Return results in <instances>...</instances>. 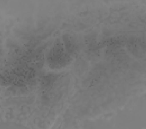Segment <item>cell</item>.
Instances as JSON below:
<instances>
[{"instance_id":"cell-1","label":"cell","mask_w":146,"mask_h":129,"mask_svg":"<svg viewBox=\"0 0 146 129\" xmlns=\"http://www.w3.org/2000/svg\"><path fill=\"white\" fill-rule=\"evenodd\" d=\"M48 57L49 59L48 61L51 65L62 66L66 64L68 62L66 59L68 57L64 51L62 46L57 44L49 53Z\"/></svg>"}]
</instances>
